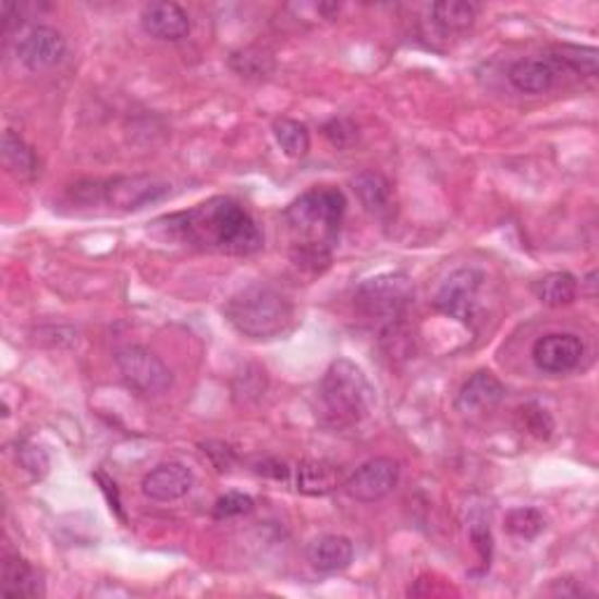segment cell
I'll use <instances>...</instances> for the list:
<instances>
[{"mask_svg":"<svg viewBox=\"0 0 599 599\" xmlns=\"http://www.w3.org/2000/svg\"><path fill=\"white\" fill-rule=\"evenodd\" d=\"M169 240L195 250L250 256L262 248V232L240 201L211 197L197 207L155 220Z\"/></svg>","mask_w":599,"mask_h":599,"instance_id":"6da1fadb","label":"cell"},{"mask_svg":"<svg viewBox=\"0 0 599 599\" xmlns=\"http://www.w3.org/2000/svg\"><path fill=\"white\" fill-rule=\"evenodd\" d=\"M346 199L338 187H311L283 213L293 236V262L311 272H323L340 236Z\"/></svg>","mask_w":599,"mask_h":599,"instance_id":"7a4b0ae2","label":"cell"},{"mask_svg":"<svg viewBox=\"0 0 599 599\" xmlns=\"http://www.w3.org/2000/svg\"><path fill=\"white\" fill-rule=\"evenodd\" d=\"M225 319L244 338L267 342L289 333L293 323V305L279 291L265 286V283H254L228 300Z\"/></svg>","mask_w":599,"mask_h":599,"instance_id":"3957f363","label":"cell"},{"mask_svg":"<svg viewBox=\"0 0 599 599\" xmlns=\"http://www.w3.org/2000/svg\"><path fill=\"white\" fill-rule=\"evenodd\" d=\"M370 384L364 370L350 358H338L328 366L319 384L321 415L338 429H350L368 415L370 409Z\"/></svg>","mask_w":599,"mask_h":599,"instance_id":"277c9868","label":"cell"},{"mask_svg":"<svg viewBox=\"0 0 599 599\" xmlns=\"http://www.w3.org/2000/svg\"><path fill=\"white\" fill-rule=\"evenodd\" d=\"M169 185L150 176H122L110 181H87L73 187V199L87 207H110L120 211L144 209L146 204L162 199Z\"/></svg>","mask_w":599,"mask_h":599,"instance_id":"5b68a950","label":"cell"},{"mask_svg":"<svg viewBox=\"0 0 599 599\" xmlns=\"http://www.w3.org/2000/svg\"><path fill=\"white\" fill-rule=\"evenodd\" d=\"M413 283L407 277L380 274L360 283L354 295V305L360 317L387 330L401 326L407 305L413 303Z\"/></svg>","mask_w":599,"mask_h":599,"instance_id":"8992f818","label":"cell"},{"mask_svg":"<svg viewBox=\"0 0 599 599\" xmlns=\"http://www.w3.org/2000/svg\"><path fill=\"white\" fill-rule=\"evenodd\" d=\"M115 366L127 384L138 396H162L173 384V375L164 360L150 352L148 346L127 344L118 350Z\"/></svg>","mask_w":599,"mask_h":599,"instance_id":"52a82bcc","label":"cell"},{"mask_svg":"<svg viewBox=\"0 0 599 599\" xmlns=\"http://www.w3.org/2000/svg\"><path fill=\"white\" fill-rule=\"evenodd\" d=\"M482 274L473 267H462L452 272L436 295V307L452 317L470 326L478 317V293L482 286Z\"/></svg>","mask_w":599,"mask_h":599,"instance_id":"ba28073f","label":"cell"},{"mask_svg":"<svg viewBox=\"0 0 599 599\" xmlns=\"http://www.w3.org/2000/svg\"><path fill=\"white\" fill-rule=\"evenodd\" d=\"M401 480V464L391 456H375V460L360 464L350 478L344 480V492L356 501L375 503L389 497Z\"/></svg>","mask_w":599,"mask_h":599,"instance_id":"9c48e42d","label":"cell"},{"mask_svg":"<svg viewBox=\"0 0 599 599\" xmlns=\"http://www.w3.org/2000/svg\"><path fill=\"white\" fill-rule=\"evenodd\" d=\"M583 354H586V346L574 333H550L536 340L531 346L536 368L548 375H566L576 370Z\"/></svg>","mask_w":599,"mask_h":599,"instance_id":"30bf717a","label":"cell"},{"mask_svg":"<svg viewBox=\"0 0 599 599\" xmlns=\"http://www.w3.org/2000/svg\"><path fill=\"white\" fill-rule=\"evenodd\" d=\"M66 54V40L52 26H30L17 40V57L28 71H47Z\"/></svg>","mask_w":599,"mask_h":599,"instance_id":"8fae6325","label":"cell"},{"mask_svg":"<svg viewBox=\"0 0 599 599\" xmlns=\"http://www.w3.org/2000/svg\"><path fill=\"white\" fill-rule=\"evenodd\" d=\"M195 476L191 468L181 462H164L146 473L144 480H140V490L152 501L169 503L191 494Z\"/></svg>","mask_w":599,"mask_h":599,"instance_id":"7c38bea8","label":"cell"},{"mask_svg":"<svg viewBox=\"0 0 599 599\" xmlns=\"http://www.w3.org/2000/svg\"><path fill=\"white\" fill-rule=\"evenodd\" d=\"M503 396H506V387L490 370H478L456 393V409L464 415L490 413L503 401Z\"/></svg>","mask_w":599,"mask_h":599,"instance_id":"4fadbf2b","label":"cell"},{"mask_svg":"<svg viewBox=\"0 0 599 599\" xmlns=\"http://www.w3.org/2000/svg\"><path fill=\"white\" fill-rule=\"evenodd\" d=\"M140 26L157 40L179 42L191 34V17L176 3H150L140 12Z\"/></svg>","mask_w":599,"mask_h":599,"instance_id":"5bb4252c","label":"cell"},{"mask_svg":"<svg viewBox=\"0 0 599 599\" xmlns=\"http://www.w3.org/2000/svg\"><path fill=\"white\" fill-rule=\"evenodd\" d=\"M291 473L295 490L307 497H326L344 485L340 466L321 460L300 462L295 468H291Z\"/></svg>","mask_w":599,"mask_h":599,"instance_id":"9a60e30c","label":"cell"},{"mask_svg":"<svg viewBox=\"0 0 599 599\" xmlns=\"http://www.w3.org/2000/svg\"><path fill=\"white\" fill-rule=\"evenodd\" d=\"M307 560L321 574L346 570L354 560V543L340 534H326L307 546Z\"/></svg>","mask_w":599,"mask_h":599,"instance_id":"2e32d148","label":"cell"},{"mask_svg":"<svg viewBox=\"0 0 599 599\" xmlns=\"http://www.w3.org/2000/svg\"><path fill=\"white\" fill-rule=\"evenodd\" d=\"M560 71L548 57L519 59L509 71V81L517 91L525 94H546L555 85Z\"/></svg>","mask_w":599,"mask_h":599,"instance_id":"e0dca14e","label":"cell"},{"mask_svg":"<svg viewBox=\"0 0 599 599\" xmlns=\"http://www.w3.org/2000/svg\"><path fill=\"white\" fill-rule=\"evenodd\" d=\"M0 592L5 597H38L42 595L38 572L20 555H8L3 562V583Z\"/></svg>","mask_w":599,"mask_h":599,"instance_id":"ac0fdd59","label":"cell"},{"mask_svg":"<svg viewBox=\"0 0 599 599\" xmlns=\"http://www.w3.org/2000/svg\"><path fill=\"white\" fill-rule=\"evenodd\" d=\"M354 193L358 195L360 204H364L366 211L382 216L391 209V183L384 179L380 171H360L358 176L352 181Z\"/></svg>","mask_w":599,"mask_h":599,"instance_id":"d6986e66","label":"cell"},{"mask_svg":"<svg viewBox=\"0 0 599 599\" xmlns=\"http://www.w3.org/2000/svg\"><path fill=\"white\" fill-rule=\"evenodd\" d=\"M480 8L466 0H443L431 8L433 22L445 30V34H464L478 20Z\"/></svg>","mask_w":599,"mask_h":599,"instance_id":"ffe728a7","label":"cell"},{"mask_svg":"<svg viewBox=\"0 0 599 599\" xmlns=\"http://www.w3.org/2000/svg\"><path fill=\"white\" fill-rule=\"evenodd\" d=\"M553 61L558 71H572L583 77L597 75V50L595 47H578V45H558L546 54Z\"/></svg>","mask_w":599,"mask_h":599,"instance_id":"44dd1931","label":"cell"},{"mask_svg":"<svg viewBox=\"0 0 599 599\" xmlns=\"http://www.w3.org/2000/svg\"><path fill=\"white\" fill-rule=\"evenodd\" d=\"M536 297L548 307H566L578 295V281L570 272H553L534 286Z\"/></svg>","mask_w":599,"mask_h":599,"instance_id":"7402d4cb","label":"cell"},{"mask_svg":"<svg viewBox=\"0 0 599 599\" xmlns=\"http://www.w3.org/2000/svg\"><path fill=\"white\" fill-rule=\"evenodd\" d=\"M272 132H274V138L281 146V150L289 157H293V160H300V157H305L309 152L311 138H309L307 124L291 120V118H279L272 124Z\"/></svg>","mask_w":599,"mask_h":599,"instance_id":"603a6c76","label":"cell"},{"mask_svg":"<svg viewBox=\"0 0 599 599\" xmlns=\"http://www.w3.org/2000/svg\"><path fill=\"white\" fill-rule=\"evenodd\" d=\"M3 157H5V164L12 173H17L20 179H34L36 171H38V160H36V152L30 150L24 138L17 136L14 132H5L3 136Z\"/></svg>","mask_w":599,"mask_h":599,"instance_id":"cb8c5ba5","label":"cell"},{"mask_svg":"<svg viewBox=\"0 0 599 599\" xmlns=\"http://www.w3.org/2000/svg\"><path fill=\"white\" fill-rule=\"evenodd\" d=\"M230 66L244 77H265L272 73L274 61L267 52L254 50V47H250V50H242V52L232 54Z\"/></svg>","mask_w":599,"mask_h":599,"instance_id":"d4e9b609","label":"cell"},{"mask_svg":"<svg viewBox=\"0 0 599 599\" xmlns=\"http://www.w3.org/2000/svg\"><path fill=\"white\" fill-rule=\"evenodd\" d=\"M543 515L536 509H515L506 515V531L517 536V539H534L543 531Z\"/></svg>","mask_w":599,"mask_h":599,"instance_id":"484cf974","label":"cell"},{"mask_svg":"<svg viewBox=\"0 0 599 599\" xmlns=\"http://www.w3.org/2000/svg\"><path fill=\"white\" fill-rule=\"evenodd\" d=\"M254 511V499L242 492H230L225 497H220L213 506V515L218 519H228L236 515H246Z\"/></svg>","mask_w":599,"mask_h":599,"instance_id":"4316f807","label":"cell"},{"mask_svg":"<svg viewBox=\"0 0 599 599\" xmlns=\"http://www.w3.org/2000/svg\"><path fill=\"white\" fill-rule=\"evenodd\" d=\"M519 415L525 417V427L529 433H534L536 438H548L550 431H553V421H550L548 413L541 407L529 405L519 409Z\"/></svg>","mask_w":599,"mask_h":599,"instance_id":"83f0119b","label":"cell"},{"mask_svg":"<svg viewBox=\"0 0 599 599\" xmlns=\"http://www.w3.org/2000/svg\"><path fill=\"white\" fill-rule=\"evenodd\" d=\"M323 134H326V138L330 140V144L338 146V148H342V146H346V144H352L354 136H356V130H354V124H352L350 120H340V118H335V120H330V122L326 124Z\"/></svg>","mask_w":599,"mask_h":599,"instance_id":"f1b7e54d","label":"cell"},{"mask_svg":"<svg viewBox=\"0 0 599 599\" xmlns=\"http://www.w3.org/2000/svg\"><path fill=\"white\" fill-rule=\"evenodd\" d=\"M470 541L473 546L478 548L480 558L485 560V564H490L492 560V531L490 525H485L482 519H476V523H470Z\"/></svg>","mask_w":599,"mask_h":599,"instance_id":"f546056e","label":"cell"},{"mask_svg":"<svg viewBox=\"0 0 599 599\" xmlns=\"http://www.w3.org/2000/svg\"><path fill=\"white\" fill-rule=\"evenodd\" d=\"M20 462L24 464V468H28L30 473H36V476H38V473L42 476V473L47 470V466H50V462H47V454L36 445H22Z\"/></svg>","mask_w":599,"mask_h":599,"instance_id":"4dcf8cb0","label":"cell"}]
</instances>
